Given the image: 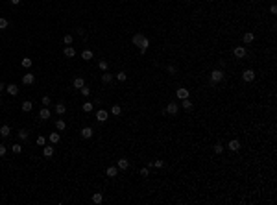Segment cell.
Listing matches in <instances>:
<instances>
[{
	"instance_id": "6da1fadb",
	"label": "cell",
	"mask_w": 277,
	"mask_h": 205,
	"mask_svg": "<svg viewBox=\"0 0 277 205\" xmlns=\"http://www.w3.org/2000/svg\"><path fill=\"white\" fill-rule=\"evenodd\" d=\"M222 79H224V72H222L220 68H216V70L211 72V81L213 83H220Z\"/></svg>"
},
{
	"instance_id": "7a4b0ae2",
	"label": "cell",
	"mask_w": 277,
	"mask_h": 205,
	"mask_svg": "<svg viewBox=\"0 0 277 205\" xmlns=\"http://www.w3.org/2000/svg\"><path fill=\"white\" fill-rule=\"evenodd\" d=\"M242 79H244V81H253V79H255V72L251 70V68H246V70L242 72Z\"/></svg>"
},
{
	"instance_id": "3957f363",
	"label": "cell",
	"mask_w": 277,
	"mask_h": 205,
	"mask_svg": "<svg viewBox=\"0 0 277 205\" xmlns=\"http://www.w3.org/2000/svg\"><path fill=\"white\" fill-rule=\"evenodd\" d=\"M6 92L11 94V96H17V94H19V87L15 83H9V85H6Z\"/></svg>"
},
{
	"instance_id": "277c9868",
	"label": "cell",
	"mask_w": 277,
	"mask_h": 205,
	"mask_svg": "<svg viewBox=\"0 0 277 205\" xmlns=\"http://www.w3.org/2000/svg\"><path fill=\"white\" fill-rule=\"evenodd\" d=\"M107 117H109V113L105 111V109L96 111V120H98V122H105V120H107Z\"/></svg>"
},
{
	"instance_id": "5b68a950",
	"label": "cell",
	"mask_w": 277,
	"mask_h": 205,
	"mask_svg": "<svg viewBox=\"0 0 277 205\" xmlns=\"http://www.w3.org/2000/svg\"><path fill=\"white\" fill-rule=\"evenodd\" d=\"M117 166H118V170H128L129 168V161L126 157H120L118 163H117Z\"/></svg>"
},
{
	"instance_id": "8992f818",
	"label": "cell",
	"mask_w": 277,
	"mask_h": 205,
	"mask_svg": "<svg viewBox=\"0 0 277 205\" xmlns=\"http://www.w3.org/2000/svg\"><path fill=\"white\" fill-rule=\"evenodd\" d=\"M93 133H94V131H93V128H89V126H87V128H83L82 131H79L82 139H90V137H93Z\"/></svg>"
},
{
	"instance_id": "52a82bcc",
	"label": "cell",
	"mask_w": 277,
	"mask_h": 205,
	"mask_svg": "<svg viewBox=\"0 0 277 205\" xmlns=\"http://www.w3.org/2000/svg\"><path fill=\"white\" fill-rule=\"evenodd\" d=\"M33 81H35V76H33V74L28 72V74H24V76H22V83H24V85H33Z\"/></svg>"
},
{
	"instance_id": "ba28073f",
	"label": "cell",
	"mask_w": 277,
	"mask_h": 205,
	"mask_svg": "<svg viewBox=\"0 0 277 205\" xmlns=\"http://www.w3.org/2000/svg\"><path fill=\"white\" fill-rule=\"evenodd\" d=\"M166 113H168V115H178V104L170 102L168 106H166Z\"/></svg>"
},
{
	"instance_id": "9c48e42d",
	"label": "cell",
	"mask_w": 277,
	"mask_h": 205,
	"mask_svg": "<svg viewBox=\"0 0 277 205\" xmlns=\"http://www.w3.org/2000/svg\"><path fill=\"white\" fill-rule=\"evenodd\" d=\"M148 46H150V39H142L140 41V44H139V50H140V54H146V50H148Z\"/></svg>"
},
{
	"instance_id": "30bf717a",
	"label": "cell",
	"mask_w": 277,
	"mask_h": 205,
	"mask_svg": "<svg viewBox=\"0 0 277 205\" xmlns=\"http://www.w3.org/2000/svg\"><path fill=\"white\" fill-rule=\"evenodd\" d=\"M233 54H235V57L242 59V57L246 56V48H244V46H236V48L233 50Z\"/></svg>"
},
{
	"instance_id": "8fae6325",
	"label": "cell",
	"mask_w": 277,
	"mask_h": 205,
	"mask_svg": "<svg viewBox=\"0 0 277 205\" xmlns=\"http://www.w3.org/2000/svg\"><path fill=\"white\" fill-rule=\"evenodd\" d=\"M50 115H52V113H50V109L43 106V109L39 111V118H43V120H48V118H50Z\"/></svg>"
},
{
	"instance_id": "7c38bea8",
	"label": "cell",
	"mask_w": 277,
	"mask_h": 205,
	"mask_svg": "<svg viewBox=\"0 0 277 205\" xmlns=\"http://www.w3.org/2000/svg\"><path fill=\"white\" fill-rule=\"evenodd\" d=\"M105 174H107V177H117V174H118V166H109L107 170H105Z\"/></svg>"
},
{
	"instance_id": "4fadbf2b",
	"label": "cell",
	"mask_w": 277,
	"mask_h": 205,
	"mask_svg": "<svg viewBox=\"0 0 277 205\" xmlns=\"http://www.w3.org/2000/svg\"><path fill=\"white\" fill-rule=\"evenodd\" d=\"M189 94H190V92H189V89H183V87H181V89H178V98H179V100H185V98H189Z\"/></svg>"
},
{
	"instance_id": "5bb4252c",
	"label": "cell",
	"mask_w": 277,
	"mask_h": 205,
	"mask_svg": "<svg viewBox=\"0 0 277 205\" xmlns=\"http://www.w3.org/2000/svg\"><path fill=\"white\" fill-rule=\"evenodd\" d=\"M43 155L46 157V159H50V157L54 155V146H44V148H43Z\"/></svg>"
},
{
	"instance_id": "9a60e30c",
	"label": "cell",
	"mask_w": 277,
	"mask_h": 205,
	"mask_svg": "<svg viewBox=\"0 0 277 205\" xmlns=\"http://www.w3.org/2000/svg\"><path fill=\"white\" fill-rule=\"evenodd\" d=\"M55 113H57L59 117L65 115V113H67V106H65V104H55Z\"/></svg>"
},
{
	"instance_id": "2e32d148",
	"label": "cell",
	"mask_w": 277,
	"mask_h": 205,
	"mask_svg": "<svg viewBox=\"0 0 277 205\" xmlns=\"http://www.w3.org/2000/svg\"><path fill=\"white\" fill-rule=\"evenodd\" d=\"M63 54H65V57H74L76 56V50H74V46H67L63 50Z\"/></svg>"
},
{
	"instance_id": "e0dca14e",
	"label": "cell",
	"mask_w": 277,
	"mask_h": 205,
	"mask_svg": "<svg viewBox=\"0 0 277 205\" xmlns=\"http://www.w3.org/2000/svg\"><path fill=\"white\" fill-rule=\"evenodd\" d=\"M55 128H57V131H65L67 129V122L63 118H59V120H55Z\"/></svg>"
},
{
	"instance_id": "ac0fdd59",
	"label": "cell",
	"mask_w": 277,
	"mask_h": 205,
	"mask_svg": "<svg viewBox=\"0 0 277 205\" xmlns=\"http://www.w3.org/2000/svg\"><path fill=\"white\" fill-rule=\"evenodd\" d=\"M102 202H104V194H102V192H94V194H93V203L98 205V203H102Z\"/></svg>"
},
{
	"instance_id": "d6986e66",
	"label": "cell",
	"mask_w": 277,
	"mask_h": 205,
	"mask_svg": "<svg viewBox=\"0 0 277 205\" xmlns=\"http://www.w3.org/2000/svg\"><path fill=\"white\" fill-rule=\"evenodd\" d=\"M227 148H229V150H233V152H238V150H240V142L236 141V139H233V141L229 142V146H227Z\"/></svg>"
},
{
	"instance_id": "ffe728a7",
	"label": "cell",
	"mask_w": 277,
	"mask_h": 205,
	"mask_svg": "<svg viewBox=\"0 0 277 205\" xmlns=\"http://www.w3.org/2000/svg\"><path fill=\"white\" fill-rule=\"evenodd\" d=\"M242 39H244V43H246V44H249V43H253V41H255V35H253L251 32H248V33H244V37H242Z\"/></svg>"
},
{
	"instance_id": "44dd1931",
	"label": "cell",
	"mask_w": 277,
	"mask_h": 205,
	"mask_svg": "<svg viewBox=\"0 0 277 205\" xmlns=\"http://www.w3.org/2000/svg\"><path fill=\"white\" fill-rule=\"evenodd\" d=\"M93 50H83L82 52V59H85V61H89V59H93Z\"/></svg>"
},
{
	"instance_id": "7402d4cb",
	"label": "cell",
	"mask_w": 277,
	"mask_h": 205,
	"mask_svg": "<svg viewBox=\"0 0 277 205\" xmlns=\"http://www.w3.org/2000/svg\"><path fill=\"white\" fill-rule=\"evenodd\" d=\"M48 139H50V142H52V144H57L59 139H61V135H59V131H57V133H50Z\"/></svg>"
},
{
	"instance_id": "603a6c76",
	"label": "cell",
	"mask_w": 277,
	"mask_h": 205,
	"mask_svg": "<svg viewBox=\"0 0 277 205\" xmlns=\"http://www.w3.org/2000/svg\"><path fill=\"white\" fill-rule=\"evenodd\" d=\"M0 135H2V137H9V135H11V128H9V126H2V128H0Z\"/></svg>"
},
{
	"instance_id": "cb8c5ba5",
	"label": "cell",
	"mask_w": 277,
	"mask_h": 205,
	"mask_svg": "<svg viewBox=\"0 0 277 205\" xmlns=\"http://www.w3.org/2000/svg\"><path fill=\"white\" fill-rule=\"evenodd\" d=\"M142 39H144V35H142V33H135L131 41H133V44H135V46H139V44H140V41H142Z\"/></svg>"
},
{
	"instance_id": "d4e9b609",
	"label": "cell",
	"mask_w": 277,
	"mask_h": 205,
	"mask_svg": "<svg viewBox=\"0 0 277 205\" xmlns=\"http://www.w3.org/2000/svg\"><path fill=\"white\" fill-rule=\"evenodd\" d=\"M102 81H104L105 85H107V83H111V81H113V74H109V72H104V74H102Z\"/></svg>"
},
{
	"instance_id": "484cf974",
	"label": "cell",
	"mask_w": 277,
	"mask_h": 205,
	"mask_svg": "<svg viewBox=\"0 0 277 205\" xmlns=\"http://www.w3.org/2000/svg\"><path fill=\"white\" fill-rule=\"evenodd\" d=\"M21 107H22V111H24V113H30V111H32V107H33V104L26 100V102H22V106H21Z\"/></svg>"
},
{
	"instance_id": "4316f807",
	"label": "cell",
	"mask_w": 277,
	"mask_h": 205,
	"mask_svg": "<svg viewBox=\"0 0 277 205\" xmlns=\"http://www.w3.org/2000/svg\"><path fill=\"white\" fill-rule=\"evenodd\" d=\"M72 85H74V87H76V89H82L83 85H85V81H83V78H74Z\"/></svg>"
},
{
	"instance_id": "83f0119b",
	"label": "cell",
	"mask_w": 277,
	"mask_h": 205,
	"mask_svg": "<svg viewBox=\"0 0 277 205\" xmlns=\"http://www.w3.org/2000/svg\"><path fill=\"white\" fill-rule=\"evenodd\" d=\"M98 67H100V70H102V72H107V68H109V63L105 61V59H102V61L98 63Z\"/></svg>"
},
{
	"instance_id": "f1b7e54d",
	"label": "cell",
	"mask_w": 277,
	"mask_h": 205,
	"mask_svg": "<svg viewBox=\"0 0 277 205\" xmlns=\"http://www.w3.org/2000/svg\"><path fill=\"white\" fill-rule=\"evenodd\" d=\"M19 139H21V141H26L28 139V129H19Z\"/></svg>"
},
{
	"instance_id": "f546056e",
	"label": "cell",
	"mask_w": 277,
	"mask_h": 205,
	"mask_svg": "<svg viewBox=\"0 0 277 205\" xmlns=\"http://www.w3.org/2000/svg\"><path fill=\"white\" fill-rule=\"evenodd\" d=\"M32 63H33V61H32V59H30V57H24L22 61H21V65H22L24 68H30V67H32Z\"/></svg>"
},
{
	"instance_id": "4dcf8cb0",
	"label": "cell",
	"mask_w": 277,
	"mask_h": 205,
	"mask_svg": "<svg viewBox=\"0 0 277 205\" xmlns=\"http://www.w3.org/2000/svg\"><path fill=\"white\" fill-rule=\"evenodd\" d=\"M93 107H94V106H93V104H90V102H85L83 106H82V109H83L85 113H90V111H93Z\"/></svg>"
},
{
	"instance_id": "1f68e13d",
	"label": "cell",
	"mask_w": 277,
	"mask_h": 205,
	"mask_svg": "<svg viewBox=\"0 0 277 205\" xmlns=\"http://www.w3.org/2000/svg\"><path fill=\"white\" fill-rule=\"evenodd\" d=\"M111 113L118 117V115H122V107H120V106H113V107H111Z\"/></svg>"
},
{
	"instance_id": "d6a6232c",
	"label": "cell",
	"mask_w": 277,
	"mask_h": 205,
	"mask_svg": "<svg viewBox=\"0 0 277 205\" xmlns=\"http://www.w3.org/2000/svg\"><path fill=\"white\" fill-rule=\"evenodd\" d=\"M50 104H52V98H50L48 94H44V96H43V106H44V107H48Z\"/></svg>"
},
{
	"instance_id": "836d02e7",
	"label": "cell",
	"mask_w": 277,
	"mask_h": 205,
	"mask_svg": "<svg viewBox=\"0 0 277 205\" xmlns=\"http://www.w3.org/2000/svg\"><path fill=\"white\" fill-rule=\"evenodd\" d=\"M63 43H65V44H68V46H70V44L74 43V37H72V35H65V37H63Z\"/></svg>"
},
{
	"instance_id": "e575fe53",
	"label": "cell",
	"mask_w": 277,
	"mask_h": 205,
	"mask_svg": "<svg viewBox=\"0 0 277 205\" xmlns=\"http://www.w3.org/2000/svg\"><path fill=\"white\" fill-rule=\"evenodd\" d=\"M9 26V22H8V19H2L0 17V30H6Z\"/></svg>"
},
{
	"instance_id": "d590c367",
	"label": "cell",
	"mask_w": 277,
	"mask_h": 205,
	"mask_svg": "<svg viewBox=\"0 0 277 205\" xmlns=\"http://www.w3.org/2000/svg\"><path fill=\"white\" fill-rule=\"evenodd\" d=\"M181 106H183L185 109H192V102H190L189 98H185V100H183V104H181Z\"/></svg>"
},
{
	"instance_id": "8d00e7d4",
	"label": "cell",
	"mask_w": 277,
	"mask_h": 205,
	"mask_svg": "<svg viewBox=\"0 0 277 205\" xmlns=\"http://www.w3.org/2000/svg\"><path fill=\"white\" fill-rule=\"evenodd\" d=\"M11 152H13V153H21V152H22V146H21V144H13V146H11Z\"/></svg>"
},
{
	"instance_id": "74e56055",
	"label": "cell",
	"mask_w": 277,
	"mask_h": 205,
	"mask_svg": "<svg viewBox=\"0 0 277 205\" xmlns=\"http://www.w3.org/2000/svg\"><path fill=\"white\" fill-rule=\"evenodd\" d=\"M79 91H82V94H83V96H89V94H90V89L87 87V85H83V87L79 89Z\"/></svg>"
},
{
	"instance_id": "f35d334b",
	"label": "cell",
	"mask_w": 277,
	"mask_h": 205,
	"mask_svg": "<svg viewBox=\"0 0 277 205\" xmlns=\"http://www.w3.org/2000/svg\"><path fill=\"white\" fill-rule=\"evenodd\" d=\"M117 78H118V81H126V79H128V74H126V72H118Z\"/></svg>"
},
{
	"instance_id": "ab89813d",
	"label": "cell",
	"mask_w": 277,
	"mask_h": 205,
	"mask_svg": "<svg viewBox=\"0 0 277 205\" xmlns=\"http://www.w3.org/2000/svg\"><path fill=\"white\" fill-rule=\"evenodd\" d=\"M152 166H155V168H163V166H164V163L161 161V159H157V161H153V163H152Z\"/></svg>"
},
{
	"instance_id": "60d3db41",
	"label": "cell",
	"mask_w": 277,
	"mask_h": 205,
	"mask_svg": "<svg viewBox=\"0 0 277 205\" xmlns=\"http://www.w3.org/2000/svg\"><path fill=\"white\" fill-rule=\"evenodd\" d=\"M35 142H37V146H44V137H43V135H39Z\"/></svg>"
},
{
	"instance_id": "b9f144b4",
	"label": "cell",
	"mask_w": 277,
	"mask_h": 205,
	"mask_svg": "<svg viewBox=\"0 0 277 205\" xmlns=\"http://www.w3.org/2000/svg\"><path fill=\"white\" fill-rule=\"evenodd\" d=\"M166 72H168V74H175V67H174V65H168V67H166Z\"/></svg>"
},
{
	"instance_id": "7bdbcfd3",
	"label": "cell",
	"mask_w": 277,
	"mask_h": 205,
	"mask_svg": "<svg viewBox=\"0 0 277 205\" xmlns=\"http://www.w3.org/2000/svg\"><path fill=\"white\" fill-rule=\"evenodd\" d=\"M222 150H224V146H222V144H216V146H214V153H222Z\"/></svg>"
},
{
	"instance_id": "ee69618b",
	"label": "cell",
	"mask_w": 277,
	"mask_h": 205,
	"mask_svg": "<svg viewBox=\"0 0 277 205\" xmlns=\"http://www.w3.org/2000/svg\"><path fill=\"white\" fill-rule=\"evenodd\" d=\"M6 150H8V148L4 146V144H0V157H2V155H6Z\"/></svg>"
},
{
	"instance_id": "f6af8a7d",
	"label": "cell",
	"mask_w": 277,
	"mask_h": 205,
	"mask_svg": "<svg viewBox=\"0 0 277 205\" xmlns=\"http://www.w3.org/2000/svg\"><path fill=\"white\" fill-rule=\"evenodd\" d=\"M140 176H144V177L148 176V168H142V170H140Z\"/></svg>"
},
{
	"instance_id": "bcb514c9",
	"label": "cell",
	"mask_w": 277,
	"mask_h": 205,
	"mask_svg": "<svg viewBox=\"0 0 277 205\" xmlns=\"http://www.w3.org/2000/svg\"><path fill=\"white\" fill-rule=\"evenodd\" d=\"M4 91H6V83L0 81V92H4Z\"/></svg>"
},
{
	"instance_id": "7dc6e473",
	"label": "cell",
	"mask_w": 277,
	"mask_h": 205,
	"mask_svg": "<svg viewBox=\"0 0 277 205\" xmlns=\"http://www.w3.org/2000/svg\"><path fill=\"white\" fill-rule=\"evenodd\" d=\"M270 13H271V15H275V13H277V8H275V6H271V8H270Z\"/></svg>"
},
{
	"instance_id": "c3c4849f",
	"label": "cell",
	"mask_w": 277,
	"mask_h": 205,
	"mask_svg": "<svg viewBox=\"0 0 277 205\" xmlns=\"http://www.w3.org/2000/svg\"><path fill=\"white\" fill-rule=\"evenodd\" d=\"M9 2H11V4H15V6H17V4H21V0H9Z\"/></svg>"
}]
</instances>
